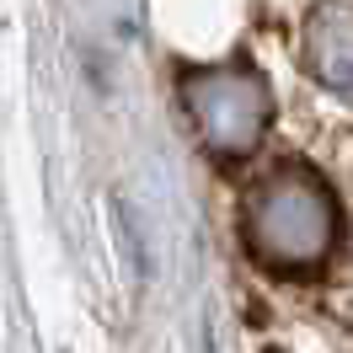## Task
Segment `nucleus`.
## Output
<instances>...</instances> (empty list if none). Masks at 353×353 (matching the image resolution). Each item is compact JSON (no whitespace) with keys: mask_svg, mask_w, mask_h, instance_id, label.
Masks as SVG:
<instances>
[{"mask_svg":"<svg viewBox=\"0 0 353 353\" xmlns=\"http://www.w3.org/2000/svg\"><path fill=\"white\" fill-rule=\"evenodd\" d=\"M246 246L252 257L284 273L321 268L337 246V203L327 182L305 166H279L246 199Z\"/></svg>","mask_w":353,"mask_h":353,"instance_id":"f257e3e1","label":"nucleus"},{"mask_svg":"<svg viewBox=\"0 0 353 353\" xmlns=\"http://www.w3.org/2000/svg\"><path fill=\"white\" fill-rule=\"evenodd\" d=\"M182 108L214 155H252L268 129V86L252 70H193L182 81Z\"/></svg>","mask_w":353,"mask_h":353,"instance_id":"f03ea898","label":"nucleus"},{"mask_svg":"<svg viewBox=\"0 0 353 353\" xmlns=\"http://www.w3.org/2000/svg\"><path fill=\"white\" fill-rule=\"evenodd\" d=\"M305 65L332 97L353 102V0H327V6L310 11Z\"/></svg>","mask_w":353,"mask_h":353,"instance_id":"7ed1b4c3","label":"nucleus"}]
</instances>
